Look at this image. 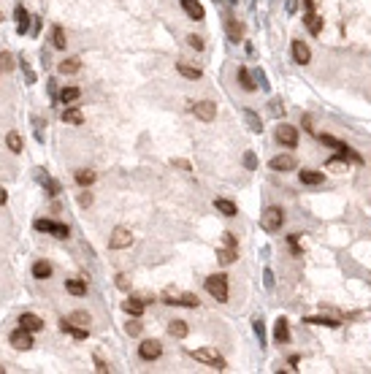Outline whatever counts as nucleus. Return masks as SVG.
<instances>
[{"label":"nucleus","instance_id":"25","mask_svg":"<svg viewBox=\"0 0 371 374\" xmlns=\"http://www.w3.org/2000/svg\"><path fill=\"white\" fill-rule=\"evenodd\" d=\"M176 71H179L184 79H201V76H203V71L195 68V65H190V62H176Z\"/></svg>","mask_w":371,"mask_h":374},{"label":"nucleus","instance_id":"33","mask_svg":"<svg viewBox=\"0 0 371 374\" xmlns=\"http://www.w3.org/2000/svg\"><path fill=\"white\" fill-rule=\"evenodd\" d=\"M76 182L82 187H90L92 182H95V171H90V168H82V171H76Z\"/></svg>","mask_w":371,"mask_h":374},{"label":"nucleus","instance_id":"3","mask_svg":"<svg viewBox=\"0 0 371 374\" xmlns=\"http://www.w3.org/2000/svg\"><path fill=\"white\" fill-rule=\"evenodd\" d=\"M206 290H209L211 298L228 301V277L225 274H211V277H206Z\"/></svg>","mask_w":371,"mask_h":374},{"label":"nucleus","instance_id":"55","mask_svg":"<svg viewBox=\"0 0 371 374\" xmlns=\"http://www.w3.org/2000/svg\"><path fill=\"white\" fill-rule=\"evenodd\" d=\"M0 371H6V369H3V366H0Z\"/></svg>","mask_w":371,"mask_h":374},{"label":"nucleus","instance_id":"44","mask_svg":"<svg viewBox=\"0 0 371 374\" xmlns=\"http://www.w3.org/2000/svg\"><path fill=\"white\" fill-rule=\"evenodd\" d=\"M187 44H190L193 49H198V52L203 49V38L201 36H187Z\"/></svg>","mask_w":371,"mask_h":374},{"label":"nucleus","instance_id":"11","mask_svg":"<svg viewBox=\"0 0 371 374\" xmlns=\"http://www.w3.org/2000/svg\"><path fill=\"white\" fill-rule=\"evenodd\" d=\"M60 331H62V333H70L73 339H87V336H90V331H87L84 325H76V323H70L68 317L60 323Z\"/></svg>","mask_w":371,"mask_h":374},{"label":"nucleus","instance_id":"29","mask_svg":"<svg viewBox=\"0 0 371 374\" xmlns=\"http://www.w3.org/2000/svg\"><path fill=\"white\" fill-rule=\"evenodd\" d=\"M65 290L70 296H84L87 293V282L84 280H65Z\"/></svg>","mask_w":371,"mask_h":374},{"label":"nucleus","instance_id":"42","mask_svg":"<svg viewBox=\"0 0 371 374\" xmlns=\"http://www.w3.org/2000/svg\"><path fill=\"white\" fill-rule=\"evenodd\" d=\"M252 328H255V333H257L260 342H266V328H263V320H260V317H255V320H252Z\"/></svg>","mask_w":371,"mask_h":374},{"label":"nucleus","instance_id":"32","mask_svg":"<svg viewBox=\"0 0 371 374\" xmlns=\"http://www.w3.org/2000/svg\"><path fill=\"white\" fill-rule=\"evenodd\" d=\"M6 144H9V149H11L14 155H19V152H22V136H19L17 130H11L9 136H6Z\"/></svg>","mask_w":371,"mask_h":374},{"label":"nucleus","instance_id":"53","mask_svg":"<svg viewBox=\"0 0 371 374\" xmlns=\"http://www.w3.org/2000/svg\"><path fill=\"white\" fill-rule=\"evenodd\" d=\"M312 6H314V0H306V9H312Z\"/></svg>","mask_w":371,"mask_h":374},{"label":"nucleus","instance_id":"23","mask_svg":"<svg viewBox=\"0 0 371 374\" xmlns=\"http://www.w3.org/2000/svg\"><path fill=\"white\" fill-rule=\"evenodd\" d=\"M274 336H276V342H279V345H285V342L290 339V325H287V320H285V317H279V320H276Z\"/></svg>","mask_w":371,"mask_h":374},{"label":"nucleus","instance_id":"4","mask_svg":"<svg viewBox=\"0 0 371 374\" xmlns=\"http://www.w3.org/2000/svg\"><path fill=\"white\" fill-rule=\"evenodd\" d=\"M190 355H193L198 363H206V366H211V369H217V371H222V369H225V361L214 353V350H209V347H203V350H193Z\"/></svg>","mask_w":371,"mask_h":374},{"label":"nucleus","instance_id":"6","mask_svg":"<svg viewBox=\"0 0 371 374\" xmlns=\"http://www.w3.org/2000/svg\"><path fill=\"white\" fill-rule=\"evenodd\" d=\"M276 141H279L282 147H287V149H293V147H298V130L293 128V125H279L276 128Z\"/></svg>","mask_w":371,"mask_h":374},{"label":"nucleus","instance_id":"16","mask_svg":"<svg viewBox=\"0 0 371 374\" xmlns=\"http://www.w3.org/2000/svg\"><path fill=\"white\" fill-rule=\"evenodd\" d=\"M236 79H239V84H241L247 92H255V90H257V82L252 79V74H249V71L244 68V65H241L239 71H236Z\"/></svg>","mask_w":371,"mask_h":374},{"label":"nucleus","instance_id":"13","mask_svg":"<svg viewBox=\"0 0 371 374\" xmlns=\"http://www.w3.org/2000/svg\"><path fill=\"white\" fill-rule=\"evenodd\" d=\"M181 9H184V14L190 19H195V22L206 17V11H203V6L198 3V0H181Z\"/></svg>","mask_w":371,"mask_h":374},{"label":"nucleus","instance_id":"14","mask_svg":"<svg viewBox=\"0 0 371 374\" xmlns=\"http://www.w3.org/2000/svg\"><path fill=\"white\" fill-rule=\"evenodd\" d=\"M268 165H271L274 171H293L295 168V157L293 155H276Z\"/></svg>","mask_w":371,"mask_h":374},{"label":"nucleus","instance_id":"35","mask_svg":"<svg viewBox=\"0 0 371 374\" xmlns=\"http://www.w3.org/2000/svg\"><path fill=\"white\" fill-rule=\"evenodd\" d=\"M163 304H171V307H179V290L173 288H165V293H163Z\"/></svg>","mask_w":371,"mask_h":374},{"label":"nucleus","instance_id":"46","mask_svg":"<svg viewBox=\"0 0 371 374\" xmlns=\"http://www.w3.org/2000/svg\"><path fill=\"white\" fill-rule=\"evenodd\" d=\"M125 331H128L130 336H138V333H141V323H136V320H130L128 325H125Z\"/></svg>","mask_w":371,"mask_h":374},{"label":"nucleus","instance_id":"21","mask_svg":"<svg viewBox=\"0 0 371 374\" xmlns=\"http://www.w3.org/2000/svg\"><path fill=\"white\" fill-rule=\"evenodd\" d=\"M214 209H217L219 214H225V217H236V214H239L236 203L228 201V198H217V201H214Z\"/></svg>","mask_w":371,"mask_h":374},{"label":"nucleus","instance_id":"37","mask_svg":"<svg viewBox=\"0 0 371 374\" xmlns=\"http://www.w3.org/2000/svg\"><path fill=\"white\" fill-rule=\"evenodd\" d=\"M179 307L195 309V307H198V296H195V293H179Z\"/></svg>","mask_w":371,"mask_h":374},{"label":"nucleus","instance_id":"5","mask_svg":"<svg viewBox=\"0 0 371 374\" xmlns=\"http://www.w3.org/2000/svg\"><path fill=\"white\" fill-rule=\"evenodd\" d=\"M133 244V230H128V228H114L112 230V239H108V247L112 250H125V247H130Z\"/></svg>","mask_w":371,"mask_h":374},{"label":"nucleus","instance_id":"24","mask_svg":"<svg viewBox=\"0 0 371 374\" xmlns=\"http://www.w3.org/2000/svg\"><path fill=\"white\" fill-rule=\"evenodd\" d=\"M60 117H62V122H70V125H82V122H84V114H82L76 106H68Z\"/></svg>","mask_w":371,"mask_h":374},{"label":"nucleus","instance_id":"31","mask_svg":"<svg viewBox=\"0 0 371 374\" xmlns=\"http://www.w3.org/2000/svg\"><path fill=\"white\" fill-rule=\"evenodd\" d=\"M52 44H54V49H65V30H62L60 25H54L52 27Z\"/></svg>","mask_w":371,"mask_h":374},{"label":"nucleus","instance_id":"50","mask_svg":"<svg viewBox=\"0 0 371 374\" xmlns=\"http://www.w3.org/2000/svg\"><path fill=\"white\" fill-rule=\"evenodd\" d=\"M95 369H98L100 374H106V371H108V366H106L103 361H100V358H95Z\"/></svg>","mask_w":371,"mask_h":374},{"label":"nucleus","instance_id":"48","mask_svg":"<svg viewBox=\"0 0 371 374\" xmlns=\"http://www.w3.org/2000/svg\"><path fill=\"white\" fill-rule=\"evenodd\" d=\"M171 165H176V168H181V171H193V165L187 163V160H181V157H173Z\"/></svg>","mask_w":371,"mask_h":374},{"label":"nucleus","instance_id":"30","mask_svg":"<svg viewBox=\"0 0 371 374\" xmlns=\"http://www.w3.org/2000/svg\"><path fill=\"white\" fill-rule=\"evenodd\" d=\"M82 98V90H79V87H62V92H60V100L65 103H73V100H79Z\"/></svg>","mask_w":371,"mask_h":374},{"label":"nucleus","instance_id":"34","mask_svg":"<svg viewBox=\"0 0 371 374\" xmlns=\"http://www.w3.org/2000/svg\"><path fill=\"white\" fill-rule=\"evenodd\" d=\"M38 182H41L46 190H49V195H57L60 190H62V187H60V182H54L52 177H44V174H38Z\"/></svg>","mask_w":371,"mask_h":374},{"label":"nucleus","instance_id":"41","mask_svg":"<svg viewBox=\"0 0 371 374\" xmlns=\"http://www.w3.org/2000/svg\"><path fill=\"white\" fill-rule=\"evenodd\" d=\"M52 225H54V220H35L33 222V228L41 230V233H52Z\"/></svg>","mask_w":371,"mask_h":374},{"label":"nucleus","instance_id":"40","mask_svg":"<svg viewBox=\"0 0 371 374\" xmlns=\"http://www.w3.org/2000/svg\"><path fill=\"white\" fill-rule=\"evenodd\" d=\"M52 236H57V239H68V236H70V228H68V225H62V222H54V225H52Z\"/></svg>","mask_w":371,"mask_h":374},{"label":"nucleus","instance_id":"51","mask_svg":"<svg viewBox=\"0 0 371 374\" xmlns=\"http://www.w3.org/2000/svg\"><path fill=\"white\" fill-rule=\"evenodd\" d=\"M6 201H9V193H6L3 187H0V203H6Z\"/></svg>","mask_w":371,"mask_h":374},{"label":"nucleus","instance_id":"19","mask_svg":"<svg viewBox=\"0 0 371 374\" xmlns=\"http://www.w3.org/2000/svg\"><path fill=\"white\" fill-rule=\"evenodd\" d=\"M298 177H301L304 185H322V182H325V174H322V171H312V168H304Z\"/></svg>","mask_w":371,"mask_h":374},{"label":"nucleus","instance_id":"36","mask_svg":"<svg viewBox=\"0 0 371 374\" xmlns=\"http://www.w3.org/2000/svg\"><path fill=\"white\" fill-rule=\"evenodd\" d=\"M304 323H309V325H328V328H336L339 320H333V317H306Z\"/></svg>","mask_w":371,"mask_h":374},{"label":"nucleus","instance_id":"18","mask_svg":"<svg viewBox=\"0 0 371 374\" xmlns=\"http://www.w3.org/2000/svg\"><path fill=\"white\" fill-rule=\"evenodd\" d=\"M304 25H306V30H309V33H312V36H317V33H320V30H322V19H320V17H317V14H314V11L309 9V11H306V14H304Z\"/></svg>","mask_w":371,"mask_h":374},{"label":"nucleus","instance_id":"26","mask_svg":"<svg viewBox=\"0 0 371 374\" xmlns=\"http://www.w3.org/2000/svg\"><path fill=\"white\" fill-rule=\"evenodd\" d=\"M79 68H82V60H79V57H65V60L57 65V71H60V74H65V76H68V74H76Z\"/></svg>","mask_w":371,"mask_h":374},{"label":"nucleus","instance_id":"12","mask_svg":"<svg viewBox=\"0 0 371 374\" xmlns=\"http://www.w3.org/2000/svg\"><path fill=\"white\" fill-rule=\"evenodd\" d=\"M225 30H228V36H231L233 44H241V38H244V25H241L239 19L228 17V19H225Z\"/></svg>","mask_w":371,"mask_h":374},{"label":"nucleus","instance_id":"20","mask_svg":"<svg viewBox=\"0 0 371 374\" xmlns=\"http://www.w3.org/2000/svg\"><path fill=\"white\" fill-rule=\"evenodd\" d=\"M168 333L173 339H184L187 333H190V325H187L184 320H171L168 323Z\"/></svg>","mask_w":371,"mask_h":374},{"label":"nucleus","instance_id":"10","mask_svg":"<svg viewBox=\"0 0 371 374\" xmlns=\"http://www.w3.org/2000/svg\"><path fill=\"white\" fill-rule=\"evenodd\" d=\"M293 60L298 65H306L312 60V49L306 46V41H293Z\"/></svg>","mask_w":371,"mask_h":374},{"label":"nucleus","instance_id":"1","mask_svg":"<svg viewBox=\"0 0 371 374\" xmlns=\"http://www.w3.org/2000/svg\"><path fill=\"white\" fill-rule=\"evenodd\" d=\"M236 236L231 233V230H225L222 233V247L217 250V260H219V266H231L236 263V258H239V250H236Z\"/></svg>","mask_w":371,"mask_h":374},{"label":"nucleus","instance_id":"39","mask_svg":"<svg viewBox=\"0 0 371 374\" xmlns=\"http://www.w3.org/2000/svg\"><path fill=\"white\" fill-rule=\"evenodd\" d=\"M14 65H17V62H14V54L11 52H0V68H3V71H14Z\"/></svg>","mask_w":371,"mask_h":374},{"label":"nucleus","instance_id":"9","mask_svg":"<svg viewBox=\"0 0 371 374\" xmlns=\"http://www.w3.org/2000/svg\"><path fill=\"white\" fill-rule=\"evenodd\" d=\"M9 342L17 350H30V347H33V331H27V328H22V325H19V331H14L9 336Z\"/></svg>","mask_w":371,"mask_h":374},{"label":"nucleus","instance_id":"28","mask_svg":"<svg viewBox=\"0 0 371 374\" xmlns=\"http://www.w3.org/2000/svg\"><path fill=\"white\" fill-rule=\"evenodd\" d=\"M27 27H30V14L22 9V6H17V33L25 36V33H27Z\"/></svg>","mask_w":371,"mask_h":374},{"label":"nucleus","instance_id":"27","mask_svg":"<svg viewBox=\"0 0 371 374\" xmlns=\"http://www.w3.org/2000/svg\"><path fill=\"white\" fill-rule=\"evenodd\" d=\"M33 277H35V280H49V277H52V266L46 263V260H35V263H33Z\"/></svg>","mask_w":371,"mask_h":374},{"label":"nucleus","instance_id":"17","mask_svg":"<svg viewBox=\"0 0 371 374\" xmlns=\"http://www.w3.org/2000/svg\"><path fill=\"white\" fill-rule=\"evenodd\" d=\"M144 301H141V298H128V301H122V309H125V312H128L130 317H138V315H144Z\"/></svg>","mask_w":371,"mask_h":374},{"label":"nucleus","instance_id":"2","mask_svg":"<svg viewBox=\"0 0 371 374\" xmlns=\"http://www.w3.org/2000/svg\"><path fill=\"white\" fill-rule=\"evenodd\" d=\"M282 222H285V212H282L279 206H268L263 212V217H260V225H263V230H268V233H276V230L282 228Z\"/></svg>","mask_w":371,"mask_h":374},{"label":"nucleus","instance_id":"45","mask_svg":"<svg viewBox=\"0 0 371 374\" xmlns=\"http://www.w3.org/2000/svg\"><path fill=\"white\" fill-rule=\"evenodd\" d=\"M22 71H25V79H27V84H33V82H35V74L30 71V65H27V60H25V57H22Z\"/></svg>","mask_w":371,"mask_h":374},{"label":"nucleus","instance_id":"54","mask_svg":"<svg viewBox=\"0 0 371 374\" xmlns=\"http://www.w3.org/2000/svg\"><path fill=\"white\" fill-rule=\"evenodd\" d=\"M0 22H3V11H0Z\"/></svg>","mask_w":371,"mask_h":374},{"label":"nucleus","instance_id":"52","mask_svg":"<svg viewBox=\"0 0 371 374\" xmlns=\"http://www.w3.org/2000/svg\"><path fill=\"white\" fill-rule=\"evenodd\" d=\"M295 6H298L295 0H287V11H295Z\"/></svg>","mask_w":371,"mask_h":374},{"label":"nucleus","instance_id":"49","mask_svg":"<svg viewBox=\"0 0 371 374\" xmlns=\"http://www.w3.org/2000/svg\"><path fill=\"white\" fill-rule=\"evenodd\" d=\"M79 203H82V206H90V203H92V193H82V195H79Z\"/></svg>","mask_w":371,"mask_h":374},{"label":"nucleus","instance_id":"8","mask_svg":"<svg viewBox=\"0 0 371 374\" xmlns=\"http://www.w3.org/2000/svg\"><path fill=\"white\" fill-rule=\"evenodd\" d=\"M193 111H195V117H198L201 122H211V119L217 117L214 100H198V103H193Z\"/></svg>","mask_w":371,"mask_h":374},{"label":"nucleus","instance_id":"22","mask_svg":"<svg viewBox=\"0 0 371 374\" xmlns=\"http://www.w3.org/2000/svg\"><path fill=\"white\" fill-rule=\"evenodd\" d=\"M241 114H244V119H247V125H249L252 133H263V119H260L255 111H252V109H244Z\"/></svg>","mask_w":371,"mask_h":374},{"label":"nucleus","instance_id":"38","mask_svg":"<svg viewBox=\"0 0 371 374\" xmlns=\"http://www.w3.org/2000/svg\"><path fill=\"white\" fill-rule=\"evenodd\" d=\"M68 320L76 323V325H84V328H87V325L92 323V317L87 315V312H73V315H68Z\"/></svg>","mask_w":371,"mask_h":374},{"label":"nucleus","instance_id":"7","mask_svg":"<svg viewBox=\"0 0 371 374\" xmlns=\"http://www.w3.org/2000/svg\"><path fill=\"white\" fill-rule=\"evenodd\" d=\"M138 355L144 358V361H157V358L163 355V345L157 339H144L138 345Z\"/></svg>","mask_w":371,"mask_h":374},{"label":"nucleus","instance_id":"43","mask_svg":"<svg viewBox=\"0 0 371 374\" xmlns=\"http://www.w3.org/2000/svg\"><path fill=\"white\" fill-rule=\"evenodd\" d=\"M244 165H247L249 171H255V168H257V157H255V152H247V155H244Z\"/></svg>","mask_w":371,"mask_h":374},{"label":"nucleus","instance_id":"15","mask_svg":"<svg viewBox=\"0 0 371 374\" xmlns=\"http://www.w3.org/2000/svg\"><path fill=\"white\" fill-rule=\"evenodd\" d=\"M19 325H22V328H27V331H41L44 328V320H41V317H38V315H33V312H25V315H22L19 317Z\"/></svg>","mask_w":371,"mask_h":374},{"label":"nucleus","instance_id":"47","mask_svg":"<svg viewBox=\"0 0 371 374\" xmlns=\"http://www.w3.org/2000/svg\"><path fill=\"white\" fill-rule=\"evenodd\" d=\"M117 288H120V290H128V288H130V277H128V274H120V277H117Z\"/></svg>","mask_w":371,"mask_h":374}]
</instances>
